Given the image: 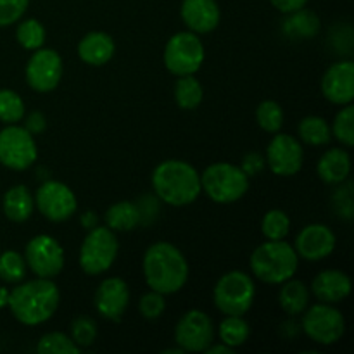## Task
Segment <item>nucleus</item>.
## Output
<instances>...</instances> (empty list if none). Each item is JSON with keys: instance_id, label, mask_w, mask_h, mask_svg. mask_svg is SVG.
Masks as SVG:
<instances>
[{"instance_id": "1", "label": "nucleus", "mask_w": 354, "mask_h": 354, "mask_svg": "<svg viewBox=\"0 0 354 354\" xmlns=\"http://www.w3.org/2000/svg\"><path fill=\"white\" fill-rule=\"evenodd\" d=\"M144 275L156 292L175 294L189 279V263L169 242H156L144 254Z\"/></svg>"}, {"instance_id": "2", "label": "nucleus", "mask_w": 354, "mask_h": 354, "mask_svg": "<svg viewBox=\"0 0 354 354\" xmlns=\"http://www.w3.org/2000/svg\"><path fill=\"white\" fill-rule=\"evenodd\" d=\"M14 318L24 325H38L52 318L59 306V289L50 279L31 280L9 294Z\"/></svg>"}, {"instance_id": "3", "label": "nucleus", "mask_w": 354, "mask_h": 354, "mask_svg": "<svg viewBox=\"0 0 354 354\" xmlns=\"http://www.w3.org/2000/svg\"><path fill=\"white\" fill-rule=\"evenodd\" d=\"M152 187L162 203L169 206H187L199 197L201 175L189 162L169 159L152 173Z\"/></svg>"}, {"instance_id": "4", "label": "nucleus", "mask_w": 354, "mask_h": 354, "mask_svg": "<svg viewBox=\"0 0 354 354\" xmlns=\"http://www.w3.org/2000/svg\"><path fill=\"white\" fill-rule=\"evenodd\" d=\"M299 256L296 249L282 241H268L258 245L251 256V270L261 282L283 283L297 272Z\"/></svg>"}, {"instance_id": "5", "label": "nucleus", "mask_w": 354, "mask_h": 354, "mask_svg": "<svg viewBox=\"0 0 354 354\" xmlns=\"http://www.w3.org/2000/svg\"><path fill=\"white\" fill-rule=\"evenodd\" d=\"M201 187L209 199L220 204H230L241 199L249 189V176L242 168L228 162L207 166L201 176Z\"/></svg>"}, {"instance_id": "6", "label": "nucleus", "mask_w": 354, "mask_h": 354, "mask_svg": "<svg viewBox=\"0 0 354 354\" xmlns=\"http://www.w3.org/2000/svg\"><path fill=\"white\" fill-rule=\"evenodd\" d=\"M256 287L244 272H230L218 280L214 287V304L223 315L242 317L254 303Z\"/></svg>"}, {"instance_id": "7", "label": "nucleus", "mask_w": 354, "mask_h": 354, "mask_svg": "<svg viewBox=\"0 0 354 354\" xmlns=\"http://www.w3.org/2000/svg\"><path fill=\"white\" fill-rule=\"evenodd\" d=\"M118 256V239L111 228L93 227L80 249V266L86 275H100L113 266Z\"/></svg>"}, {"instance_id": "8", "label": "nucleus", "mask_w": 354, "mask_h": 354, "mask_svg": "<svg viewBox=\"0 0 354 354\" xmlns=\"http://www.w3.org/2000/svg\"><path fill=\"white\" fill-rule=\"evenodd\" d=\"M204 62V45L194 31L173 35L165 48V64L176 76L194 75Z\"/></svg>"}, {"instance_id": "9", "label": "nucleus", "mask_w": 354, "mask_h": 354, "mask_svg": "<svg viewBox=\"0 0 354 354\" xmlns=\"http://www.w3.org/2000/svg\"><path fill=\"white\" fill-rule=\"evenodd\" d=\"M303 328L308 337L313 339L317 344L332 346L344 335L346 322L341 311L332 308L330 304L320 303L304 313Z\"/></svg>"}, {"instance_id": "10", "label": "nucleus", "mask_w": 354, "mask_h": 354, "mask_svg": "<svg viewBox=\"0 0 354 354\" xmlns=\"http://www.w3.org/2000/svg\"><path fill=\"white\" fill-rule=\"evenodd\" d=\"M37 144L26 128L10 127L0 131V162L10 169H26L37 161Z\"/></svg>"}, {"instance_id": "11", "label": "nucleus", "mask_w": 354, "mask_h": 354, "mask_svg": "<svg viewBox=\"0 0 354 354\" xmlns=\"http://www.w3.org/2000/svg\"><path fill=\"white\" fill-rule=\"evenodd\" d=\"M28 266L40 279H52L61 273L64 266V251L50 235H37L26 245Z\"/></svg>"}, {"instance_id": "12", "label": "nucleus", "mask_w": 354, "mask_h": 354, "mask_svg": "<svg viewBox=\"0 0 354 354\" xmlns=\"http://www.w3.org/2000/svg\"><path fill=\"white\" fill-rule=\"evenodd\" d=\"M214 325L201 310H190L180 318L175 328V341L183 351L203 353L213 344Z\"/></svg>"}, {"instance_id": "13", "label": "nucleus", "mask_w": 354, "mask_h": 354, "mask_svg": "<svg viewBox=\"0 0 354 354\" xmlns=\"http://www.w3.org/2000/svg\"><path fill=\"white\" fill-rule=\"evenodd\" d=\"M38 211L50 221H66L75 214L76 197L68 185L48 180L37 190L35 197Z\"/></svg>"}, {"instance_id": "14", "label": "nucleus", "mask_w": 354, "mask_h": 354, "mask_svg": "<svg viewBox=\"0 0 354 354\" xmlns=\"http://www.w3.org/2000/svg\"><path fill=\"white\" fill-rule=\"evenodd\" d=\"M62 76L61 55L52 48H37L26 66V82L37 92H50Z\"/></svg>"}, {"instance_id": "15", "label": "nucleus", "mask_w": 354, "mask_h": 354, "mask_svg": "<svg viewBox=\"0 0 354 354\" xmlns=\"http://www.w3.org/2000/svg\"><path fill=\"white\" fill-rule=\"evenodd\" d=\"M268 165L279 176H292L303 168V145L292 135L279 133L268 145Z\"/></svg>"}, {"instance_id": "16", "label": "nucleus", "mask_w": 354, "mask_h": 354, "mask_svg": "<svg viewBox=\"0 0 354 354\" xmlns=\"http://www.w3.org/2000/svg\"><path fill=\"white\" fill-rule=\"evenodd\" d=\"M335 248V235L328 227L313 223L304 227L296 237V252L306 261H322L332 254Z\"/></svg>"}, {"instance_id": "17", "label": "nucleus", "mask_w": 354, "mask_h": 354, "mask_svg": "<svg viewBox=\"0 0 354 354\" xmlns=\"http://www.w3.org/2000/svg\"><path fill=\"white\" fill-rule=\"evenodd\" d=\"M322 92L332 104L346 106L354 99V64L341 61L332 64L322 80Z\"/></svg>"}, {"instance_id": "18", "label": "nucleus", "mask_w": 354, "mask_h": 354, "mask_svg": "<svg viewBox=\"0 0 354 354\" xmlns=\"http://www.w3.org/2000/svg\"><path fill=\"white\" fill-rule=\"evenodd\" d=\"M95 310L107 320L118 322L130 303V289L127 282L118 277L106 279L95 292Z\"/></svg>"}, {"instance_id": "19", "label": "nucleus", "mask_w": 354, "mask_h": 354, "mask_svg": "<svg viewBox=\"0 0 354 354\" xmlns=\"http://www.w3.org/2000/svg\"><path fill=\"white\" fill-rule=\"evenodd\" d=\"M182 19L194 33H209L220 23L216 0H183Z\"/></svg>"}, {"instance_id": "20", "label": "nucleus", "mask_w": 354, "mask_h": 354, "mask_svg": "<svg viewBox=\"0 0 354 354\" xmlns=\"http://www.w3.org/2000/svg\"><path fill=\"white\" fill-rule=\"evenodd\" d=\"M311 290L320 303H341L351 292V280L339 270H325L315 277Z\"/></svg>"}, {"instance_id": "21", "label": "nucleus", "mask_w": 354, "mask_h": 354, "mask_svg": "<svg viewBox=\"0 0 354 354\" xmlns=\"http://www.w3.org/2000/svg\"><path fill=\"white\" fill-rule=\"evenodd\" d=\"M78 54L83 62L92 66H102L113 57L114 41L113 38L102 31H92L85 35L78 45Z\"/></svg>"}, {"instance_id": "22", "label": "nucleus", "mask_w": 354, "mask_h": 354, "mask_svg": "<svg viewBox=\"0 0 354 354\" xmlns=\"http://www.w3.org/2000/svg\"><path fill=\"white\" fill-rule=\"evenodd\" d=\"M351 171V158L342 149H330L318 161V175L325 183H341Z\"/></svg>"}, {"instance_id": "23", "label": "nucleus", "mask_w": 354, "mask_h": 354, "mask_svg": "<svg viewBox=\"0 0 354 354\" xmlns=\"http://www.w3.org/2000/svg\"><path fill=\"white\" fill-rule=\"evenodd\" d=\"M35 209V199L24 185L9 189L3 196V213L10 221L23 223L31 216Z\"/></svg>"}, {"instance_id": "24", "label": "nucleus", "mask_w": 354, "mask_h": 354, "mask_svg": "<svg viewBox=\"0 0 354 354\" xmlns=\"http://www.w3.org/2000/svg\"><path fill=\"white\" fill-rule=\"evenodd\" d=\"M279 303L282 310L287 315L294 317V315L303 313L310 303V290L304 286L301 280H286L283 287L280 289Z\"/></svg>"}, {"instance_id": "25", "label": "nucleus", "mask_w": 354, "mask_h": 354, "mask_svg": "<svg viewBox=\"0 0 354 354\" xmlns=\"http://www.w3.org/2000/svg\"><path fill=\"white\" fill-rule=\"evenodd\" d=\"M140 221V211L135 204L128 203V201H121V203L113 204L106 213V223L107 228L116 232H128L133 230Z\"/></svg>"}, {"instance_id": "26", "label": "nucleus", "mask_w": 354, "mask_h": 354, "mask_svg": "<svg viewBox=\"0 0 354 354\" xmlns=\"http://www.w3.org/2000/svg\"><path fill=\"white\" fill-rule=\"evenodd\" d=\"M299 137L308 145H325L330 142L332 131L327 121L320 116H308L299 123Z\"/></svg>"}, {"instance_id": "27", "label": "nucleus", "mask_w": 354, "mask_h": 354, "mask_svg": "<svg viewBox=\"0 0 354 354\" xmlns=\"http://www.w3.org/2000/svg\"><path fill=\"white\" fill-rule=\"evenodd\" d=\"M175 99L182 109H196L203 102V85L192 75L178 76L175 85Z\"/></svg>"}, {"instance_id": "28", "label": "nucleus", "mask_w": 354, "mask_h": 354, "mask_svg": "<svg viewBox=\"0 0 354 354\" xmlns=\"http://www.w3.org/2000/svg\"><path fill=\"white\" fill-rule=\"evenodd\" d=\"M249 337V325L248 322L237 315H227L220 324V339L223 344L230 346L232 349L244 344Z\"/></svg>"}, {"instance_id": "29", "label": "nucleus", "mask_w": 354, "mask_h": 354, "mask_svg": "<svg viewBox=\"0 0 354 354\" xmlns=\"http://www.w3.org/2000/svg\"><path fill=\"white\" fill-rule=\"evenodd\" d=\"M318 28H320L318 17L313 12H310V10H304V7L296 10V12H290L289 21H286V24H283V30L287 33L294 35V37L299 35L303 38H310L317 35Z\"/></svg>"}, {"instance_id": "30", "label": "nucleus", "mask_w": 354, "mask_h": 354, "mask_svg": "<svg viewBox=\"0 0 354 354\" xmlns=\"http://www.w3.org/2000/svg\"><path fill=\"white\" fill-rule=\"evenodd\" d=\"M37 351L40 354H78L80 348L62 332H50L38 341Z\"/></svg>"}, {"instance_id": "31", "label": "nucleus", "mask_w": 354, "mask_h": 354, "mask_svg": "<svg viewBox=\"0 0 354 354\" xmlns=\"http://www.w3.org/2000/svg\"><path fill=\"white\" fill-rule=\"evenodd\" d=\"M26 273V263L16 251H6L0 256V279L7 283H19Z\"/></svg>"}, {"instance_id": "32", "label": "nucleus", "mask_w": 354, "mask_h": 354, "mask_svg": "<svg viewBox=\"0 0 354 354\" xmlns=\"http://www.w3.org/2000/svg\"><path fill=\"white\" fill-rule=\"evenodd\" d=\"M256 120L263 130L268 131V133H277L283 124V111L275 100H265L258 106Z\"/></svg>"}, {"instance_id": "33", "label": "nucleus", "mask_w": 354, "mask_h": 354, "mask_svg": "<svg viewBox=\"0 0 354 354\" xmlns=\"http://www.w3.org/2000/svg\"><path fill=\"white\" fill-rule=\"evenodd\" d=\"M24 102L16 92L2 88L0 90V121L14 124L23 120Z\"/></svg>"}, {"instance_id": "34", "label": "nucleus", "mask_w": 354, "mask_h": 354, "mask_svg": "<svg viewBox=\"0 0 354 354\" xmlns=\"http://www.w3.org/2000/svg\"><path fill=\"white\" fill-rule=\"evenodd\" d=\"M290 221L283 211L272 209L265 214L261 223V230L268 241H282L289 234Z\"/></svg>"}, {"instance_id": "35", "label": "nucleus", "mask_w": 354, "mask_h": 354, "mask_svg": "<svg viewBox=\"0 0 354 354\" xmlns=\"http://www.w3.org/2000/svg\"><path fill=\"white\" fill-rule=\"evenodd\" d=\"M17 41L23 45L26 50H37L45 41V30L40 21L26 19L17 26L16 31Z\"/></svg>"}, {"instance_id": "36", "label": "nucleus", "mask_w": 354, "mask_h": 354, "mask_svg": "<svg viewBox=\"0 0 354 354\" xmlns=\"http://www.w3.org/2000/svg\"><path fill=\"white\" fill-rule=\"evenodd\" d=\"M334 137L341 142L346 147H353L354 145V107L346 104L344 109L337 113L334 120Z\"/></svg>"}, {"instance_id": "37", "label": "nucleus", "mask_w": 354, "mask_h": 354, "mask_svg": "<svg viewBox=\"0 0 354 354\" xmlns=\"http://www.w3.org/2000/svg\"><path fill=\"white\" fill-rule=\"evenodd\" d=\"M97 337V325L92 318L78 317L71 324V339L78 348H88Z\"/></svg>"}, {"instance_id": "38", "label": "nucleus", "mask_w": 354, "mask_h": 354, "mask_svg": "<svg viewBox=\"0 0 354 354\" xmlns=\"http://www.w3.org/2000/svg\"><path fill=\"white\" fill-rule=\"evenodd\" d=\"M138 308H140L142 317L147 318V320H156V318H159L162 313H165V308H166L165 296L156 292V290L144 294Z\"/></svg>"}, {"instance_id": "39", "label": "nucleus", "mask_w": 354, "mask_h": 354, "mask_svg": "<svg viewBox=\"0 0 354 354\" xmlns=\"http://www.w3.org/2000/svg\"><path fill=\"white\" fill-rule=\"evenodd\" d=\"M30 0H0V26H9L23 17Z\"/></svg>"}, {"instance_id": "40", "label": "nucleus", "mask_w": 354, "mask_h": 354, "mask_svg": "<svg viewBox=\"0 0 354 354\" xmlns=\"http://www.w3.org/2000/svg\"><path fill=\"white\" fill-rule=\"evenodd\" d=\"M270 2H272V6L275 7V9H279L280 12L290 14L303 9L308 3V0H270Z\"/></svg>"}, {"instance_id": "41", "label": "nucleus", "mask_w": 354, "mask_h": 354, "mask_svg": "<svg viewBox=\"0 0 354 354\" xmlns=\"http://www.w3.org/2000/svg\"><path fill=\"white\" fill-rule=\"evenodd\" d=\"M47 127V121H45V116L41 113H31L30 118L26 120V130L30 131L31 135H38L45 130Z\"/></svg>"}, {"instance_id": "42", "label": "nucleus", "mask_w": 354, "mask_h": 354, "mask_svg": "<svg viewBox=\"0 0 354 354\" xmlns=\"http://www.w3.org/2000/svg\"><path fill=\"white\" fill-rule=\"evenodd\" d=\"M207 354H232L234 351H232L230 346L227 344H220V346H209V348L206 349Z\"/></svg>"}, {"instance_id": "43", "label": "nucleus", "mask_w": 354, "mask_h": 354, "mask_svg": "<svg viewBox=\"0 0 354 354\" xmlns=\"http://www.w3.org/2000/svg\"><path fill=\"white\" fill-rule=\"evenodd\" d=\"M95 221H97V218H95V214H93V213L83 214V225H85L86 228H93Z\"/></svg>"}, {"instance_id": "44", "label": "nucleus", "mask_w": 354, "mask_h": 354, "mask_svg": "<svg viewBox=\"0 0 354 354\" xmlns=\"http://www.w3.org/2000/svg\"><path fill=\"white\" fill-rule=\"evenodd\" d=\"M9 294L6 287H0V308H6L9 304Z\"/></svg>"}]
</instances>
